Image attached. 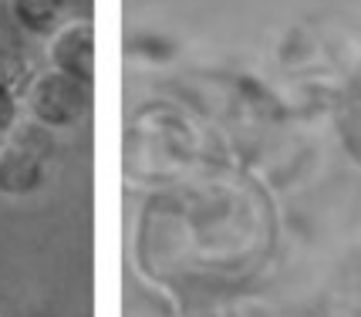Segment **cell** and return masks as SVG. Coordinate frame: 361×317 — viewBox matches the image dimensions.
Here are the masks:
<instances>
[{
  "label": "cell",
  "mask_w": 361,
  "mask_h": 317,
  "mask_svg": "<svg viewBox=\"0 0 361 317\" xmlns=\"http://www.w3.org/2000/svg\"><path fill=\"white\" fill-rule=\"evenodd\" d=\"M51 156V135L37 122L11 125V135L0 145V192L24 196L44 182V166Z\"/></svg>",
  "instance_id": "6da1fadb"
},
{
  "label": "cell",
  "mask_w": 361,
  "mask_h": 317,
  "mask_svg": "<svg viewBox=\"0 0 361 317\" xmlns=\"http://www.w3.org/2000/svg\"><path fill=\"white\" fill-rule=\"evenodd\" d=\"M27 111L37 125H71L88 111V85L64 71H44L27 88Z\"/></svg>",
  "instance_id": "7a4b0ae2"
},
{
  "label": "cell",
  "mask_w": 361,
  "mask_h": 317,
  "mask_svg": "<svg viewBox=\"0 0 361 317\" xmlns=\"http://www.w3.org/2000/svg\"><path fill=\"white\" fill-rule=\"evenodd\" d=\"M51 64L54 71H64L71 78L85 81L92 85V71H94V34H92V24H68L61 31L51 37Z\"/></svg>",
  "instance_id": "3957f363"
},
{
  "label": "cell",
  "mask_w": 361,
  "mask_h": 317,
  "mask_svg": "<svg viewBox=\"0 0 361 317\" xmlns=\"http://www.w3.org/2000/svg\"><path fill=\"white\" fill-rule=\"evenodd\" d=\"M64 4L68 0H11V14L27 27V31L41 34V31H51L61 17Z\"/></svg>",
  "instance_id": "277c9868"
},
{
  "label": "cell",
  "mask_w": 361,
  "mask_h": 317,
  "mask_svg": "<svg viewBox=\"0 0 361 317\" xmlns=\"http://www.w3.org/2000/svg\"><path fill=\"white\" fill-rule=\"evenodd\" d=\"M348 135H351L355 149L361 152V81L355 85V92L348 98Z\"/></svg>",
  "instance_id": "5b68a950"
},
{
  "label": "cell",
  "mask_w": 361,
  "mask_h": 317,
  "mask_svg": "<svg viewBox=\"0 0 361 317\" xmlns=\"http://www.w3.org/2000/svg\"><path fill=\"white\" fill-rule=\"evenodd\" d=\"M14 88H11V81L0 75V128H11L14 125Z\"/></svg>",
  "instance_id": "8992f818"
}]
</instances>
